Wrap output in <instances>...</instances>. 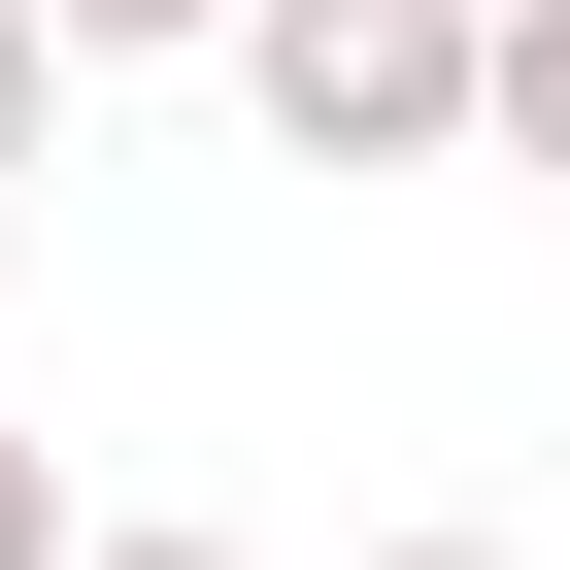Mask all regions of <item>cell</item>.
I'll use <instances>...</instances> for the list:
<instances>
[{"mask_svg":"<svg viewBox=\"0 0 570 570\" xmlns=\"http://www.w3.org/2000/svg\"><path fill=\"white\" fill-rule=\"evenodd\" d=\"M202 68L268 101V168H470V0H235Z\"/></svg>","mask_w":570,"mask_h":570,"instance_id":"cell-1","label":"cell"},{"mask_svg":"<svg viewBox=\"0 0 570 570\" xmlns=\"http://www.w3.org/2000/svg\"><path fill=\"white\" fill-rule=\"evenodd\" d=\"M470 168H570V0H470Z\"/></svg>","mask_w":570,"mask_h":570,"instance_id":"cell-2","label":"cell"},{"mask_svg":"<svg viewBox=\"0 0 570 570\" xmlns=\"http://www.w3.org/2000/svg\"><path fill=\"white\" fill-rule=\"evenodd\" d=\"M0 35H35V68H202L235 0H0Z\"/></svg>","mask_w":570,"mask_h":570,"instance_id":"cell-3","label":"cell"},{"mask_svg":"<svg viewBox=\"0 0 570 570\" xmlns=\"http://www.w3.org/2000/svg\"><path fill=\"white\" fill-rule=\"evenodd\" d=\"M35 168H68V68H35V35H0V202H35Z\"/></svg>","mask_w":570,"mask_h":570,"instance_id":"cell-4","label":"cell"},{"mask_svg":"<svg viewBox=\"0 0 570 570\" xmlns=\"http://www.w3.org/2000/svg\"><path fill=\"white\" fill-rule=\"evenodd\" d=\"M0 570H68V470H35V436H0Z\"/></svg>","mask_w":570,"mask_h":570,"instance_id":"cell-5","label":"cell"},{"mask_svg":"<svg viewBox=\"0 0 570 570\" xmlns=\"http://www.w3.org/2000/svg\"><path fill=\"white\" fill-rule=\"evenodd\" d=\"M68 570H268V537H68Z\"/></svg>","mask_w":570,"mask_h":570,"instance_id":"cell-6","label":"cell"},{"mask_svg":"<svg viewBox=\"0 0 570 570\" xmlns=\"http://www.w3.org/2000/svg\"><path fill=\"white\" fill-rule=\"evenodd\" d=\"M370 570H537V537H370Z\"/></svg>","mask_w":570,"mask_h":570,"instance_id":"cell-7","label":"cell"}]
</instances>
